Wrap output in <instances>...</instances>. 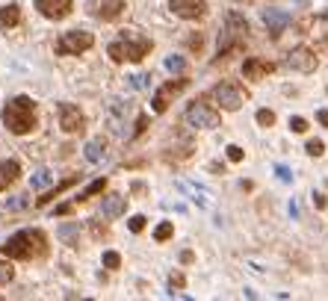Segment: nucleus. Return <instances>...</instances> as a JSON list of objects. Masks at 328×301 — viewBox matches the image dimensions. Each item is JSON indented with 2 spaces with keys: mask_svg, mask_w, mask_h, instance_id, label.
<instances>
[{
  "mask_svg": "<svg viewBox=\"0 0 328 301\" xmlns=\"http://www.w3.org/2000/svg\"><path fill=\"white\" fill-rule=\"evenodd\" d=\"M48 180H50V174H48V171H38V177L33 180V186H42V183H48Z\"/></svg>",
  "mask_w": 328,
  "mask_h": 301,
  "instance_id": "33",
  "label": "nucleus"
},
{
  "mask_svg": "<svg viewBox=\"0 0 328 301\" xmlns=\"http://www.w3.org/2000/svg\"><path fill=\"white\" fill-rule=\"evenodd\" d=\"M186 86H190V80H186V77H174V80L163 83V86H160V92H157L154 100H151L154 112H166V109H168V103H172V98H178Z\"/></svg>",
  "mask_w": 328,
  "mask_h": 301,
  "instance_id": "8",
  "label": "nucleus"
},
{
  "mask_svg": "<svg viewBox=\"0 0 328 301\" xmlns=\"http://www.w3.org/2000/svg\"><path fill=\"white\" fill-rule=\"evenodd\" d=\"M86 9H89V15L98 18V21H116V18L124 12V0H89Z\"/></svg>",
  "mask_w": 328,
  "mask_h": 301,
  "instance_id": "10",
  "label": "nucleus"
},
{
  "mask_svg": "<svg viewBox=\"0 0 328 301\" xmlns=\"http://www.w3.org/2000/svg\"><path fill=\"white\" fill-rule=\"evenodd\" d=\"M213 100L219 103V109H240L242 103H246V95H242V89L236 86V83H230V80H225V83H219V86H213Z\"/></svg>",
  "mask_w": 328,
  "mask_h": 301,
  "instance_id": "7",
  "label": "nucleus"
},
{
  "mask_svg": "<svg viewBox=\"0 0 328 301\" xmlns=\"http://www.w3.org/2000/svg\"><path fill=\"white\" fill-rule=\"evenodd\" d=\"M275 65L272 62H266V59H258V56H248L246 62H242V74H246V80H263L266 74H272Z\"/></svg>",
  "mask_w": 328,
  "mask_h": 301,
  "instance_id": "14",
  "label": "nucleus"
},
{
  "mask_svg": "<svg viewBox=\"0 0 328 301\" xmlns=\"http://www.w3.org/2000/svg\"><path fill=\"white\" fill-rule=\"evenodd\" d=\"M0 254L9 257V260H36V257H44L48 254V236L38 228H24L18 234H12L3 245H0Z\"/></svg>",
  "mask_w": 328,
  "mask_h": 301,
  "instance_id": "1",
  "label": "nucleus"
},
{
  "mask_svg": "<svg viewBox=\"0 0 328 301\" xmlns=\"http://www.w3.org/2000/svg\"><path fill=\"white\" fill-rule=\"evenodd\" d=\"M104 189H106V180H104V177H100V180H92V183H89V186H86L80 195H74V204H80V201H89L92 195H98V192H104Z\"/></svg>",
  "mask_w": 328,
  "mask_h": 301,
  "instance_id": "21",
  "label": "nucleus"
},
{
  "mask_svg": "<svg viewBox=\"0 0 328 301\" xmlns=\"http://www.w3.org/2000/svg\"><path fill=\"white\" fill-rule=\"evenodd\" d=\"M316 118H320V124H322V127H328V109H320V115H316Z\"/></svg>",
  "mask_w": 328,
  "mask_h": 301,
  "instance_id": "35",
  "label": "nucleus"
},
{
  "mask_svg": "<svg viewBox=\"0 0 328 301\" xmlns=\"http://www.w3.org/2000/svg\"><path fill=\"white\" fill-rule=\"evenodd\" d=\"M77 180H80V174H71L68 180H62V183H60V186H54L50 192H44V195H42V198L36 201V204H38V207H48V204H50V201H54V198H60V195H62L66 189H71V186H74Z\"/></svg>",
  "mask_w": 328,
  "mask_h": 301,
  "instance_id": "19",
  "label": "nucleus"
},
{
  "mask_svg": "<svg viewBox=\"0 0 328 301\" xmlns=\"http://www.w3.org/2000/svg\"><path fill=\"white\" fill-rule=\"evenodd\" d=\"M287 65L296 68V71H302V74H310L314 68H316V56L308 50V47H296L287 53Z\"/></svg>",
  "mask_w": 328,
  "mask_h": 301,
  "instance_id": "13",
  "label": "nucleus"
},
{
  "mask_svg": "<svg viewBox=\"0 0 328 301\" xmlns=\"http://www.w3.org/2000/svg\"><path fill=\"white\" fill-rule=\"evenodd\" d=\"M12 278H15V269L9 266V263H0V287H6Z\"/></svg>",
  "mask_w": 328,
  "mask_h": 301,
  "instance_id": "28",
  "label": "nucleus"
},
{
  "mask_svg": "<svg viewBox=\"0 0 328 301\" xmlns=\"http://www.w3.org/2000/svg\"><path fill=\"white\" fill-rule=\"evenodd\" d=\"M83 151H86V160H89V163H100V160L106 157V142H104V139H92V142H86Z\"/></svg>",
  "mask_w": 328,
  "mask_h": 301,
  "instance_id": "20",
  "label": "nucleus"
},
{
  "mask_svg": "<svg viewBox=\"0 0 328 301\" xmlns=\"http://www.w3.org/2000/svg\"><path fill=\"white\" fill-rule=\"evenodd\" d=\"M242 157H246V151H242L240 145H228V160L230 163H242Z\"/></svg>",
  "mask_w": 328,
  "mask_h": 301,
  "instance_id": "29",
  "label": "nucleus"
},
{
  "mask_svg": "<svg viewBox=\"0 0 328 301\" xmlns=\"http://www.w3.org/2000/svg\"><path fill=\"white\" fill-rule=\"evenodd\" d=\"M18 177H21V163L18 160H3L0 163V192H6Z\"/></svg>",
  "mask_w": 328,
  "mask_h": 301,
  "instance_id": "16",
  "label": "nucleus"
},
{
  "mask_svg": "<svg viewBox=\"0 0 328 301\" xmlns=\"http://www.w3.org/2000/svg\"><path fill=\"white\" fill-rule=\"evenodd\" d=\"M21 24V6L18 3H6L0 6V30H12Z\"/></svg>",
  "mask_w": 328,
  "mask_h": 301,
  "instance_id": "18",
  "label": "nucleus"
},
{
  "mask_svg": "<svg viewBox=\"0 0 328 301\" xmlns=\"http://www.w3.org/2000/svg\"><path fill=\"white\" fill-rule=\"evenodd\" d=\"M248 33V24L242 21V15H236V12H228V18H225V33H222V44H219V59H225L228 53L234 50H240L242 47V38Z\"/></svg>",
  "mask_w": 328,
  "mask_h": 301,
  "instance_id": "4",
  "label": "nucleus"
},
{
  "mask_svg": "<svg viewBox=\"0 0 328 301\" xmlns=\"http://www.w3.org/2000/svg\"><path fill=\"white\" fill-rule=\"evenodd\" d=\"M122 266V254L118 251H106L104 254V269H118Z\"/></svg>",
  "mask_w": 328,
  "mask_h": 301,
  "instance_id": "25",
  "label": "nucleus"
},
{
  "mask_svg": "<svg viewBox=\"0 0 328 301\" xmlns=\"http://www.w3.org/2000/svg\"><path fill=\"white\" fill-rule=\"evenodd\" d=\"M314 204H316L320 210H326V207H328V198L322 195V192H314Z\"/></svg>",
  "mask_w": 328,
  "mask_h": 301,
  "instance_id": "32",
  "label": "nucleus"
},
{
  "mask_svg": "<svg viewBox=\"0 0 328 301\" xmlns=\"http://www.w3.org/2000/svg\"><path fill=\"white\" fill-rule=\"evenodd\" d=\"M56 112H60V127H62L66 133H83V127H86V115H83L74 103H60Z\"/></svg>",
  "mask_w": 328,
  "mask_h": 301,
  "instance_id": "9",
  "label": "nucleus"
},
{
  "mask_svg": "<svg viewBox=\"0 0 328 301\" xmlns=\"http://www.w3.org/2000/svg\"><path fill=\"white\" fill-rule=\"evenodd\" d=\"M172 234H174L172 222H160V225L154 228V239H157V242H166V239H172Z\"/></svg>",
  "mask_w": 328,
  "mask_h": 301,
  "instance_id": "23",
  "label": "nucleus"
},
{
  "mask_svg": "<svg viewBox=\"0 0 328 301\" xmlns=\"http://www.w3.org/2000/svg\"><path fill=\"white\" fill-rule=\"evenodd\" d=\"M290 130H293V133H304V130H308V121H304L302 115H293V118H290Z\"/></svg>",
  "mask_w": 328,
  "mask_h": 301,
  "instance_id": "31",
  "label": "nucleus"
},
{
  "mask_svg": "<svg viewBox=\"0 0 328 301\" xmlns=\"http://www.w3.org/2000/svg\"><path fill=\"white\" fill-rule=\"evenodd\" d=\"M166 68L174 71V74H180V71L186 68V59H180V56H168V59H166Z\"/></svg>",
  "mask_w": 328,
  "mask_h": 301,
  "instance_id": "27",
  "label": "nucleus"
},
{
  "mask_svg": "<svg viewBox=\"0 0 328 301\" xmlns=\"http://www.w3.org/2000/svg\"><path fill=\"white\" fill-rule=\"evenodd\" d=\"M128 228H130L133 234H142V231H145V216H130Z\"/></svg>",
  "mask_w": 328,
  "mask_h": 301,
  "instance_id": "30",
  "label": "nucleus"
},
{
  "mask_svg": "<svg viewBox=\"0 0 328 301\" xmlns=\"http://www.w3.org/2000/svg\"><path fill=\"white\" fill-rule=\"evenodd\" d=\"M263 24L269 27L272 38H278V35L284 33V27L290 24V15H287V12H278V9H266V12H263Z\"/></svg>",
  "mask_w": 328,
  "mask_h": 301,
  "instance_id": "15",
  "label": "nucleus"
},
{
  "mask_svg": "<svg viewBox=\"0 0 328 301\" xmlns=\"http://www.w3.org/2000/svg\"><path fill=\"white\" fill-rule=\"evenodd\" d=\"M168 9L184 21H198L207 15V0H168Z\"/></svg>",
  "mask_w": 328,
  "mask_h": 301,
  "instance_id": "11",
  "label": "nucleus"
},
{
  "mask_svg": "<svg viewBox=\"0 0 328 301\" xmlns=\"http://www.w3.org/2000/svg\"><path fill=\"white\" fill-rule=\"evenodd\" d=\"M124 210H128V198L124 195H106L104 204H100V213L106 219H118V216H124Z\"/></svg>",
  "mask_w": 328,
  "mask_h": 301,
  "instance_id": "17",
  "label": "nucleus"
},
{
  "mask_svg": "<svg viewBox=\"0 0 328 301\" xmlns=\"http://www.w3.org/2000/svg\"><path fill=\"white\" fill-rule=\"evenodd\" d=\"M304 151H308L310 157H322V154H326V145H322V139H310V142L304 145Z\"/></svg>",
  "mask_w": 328,
  "mask_h": 301,
  "instance_id": "24",
  "label": "nucleus"
},
{
  "mask_svg": "<svg viewBox=\"0 0 328 301\" xmlns=\"http://www.w3.org/2000/svg\"><path fill=\"white\" fill-rule=\"evenodd\" d=\"M60 239L71 245V248H77V225H62L60 228Z\"/></svg>",
  "mask_w": 328,
  "mask_h": 301,
  "instance_id": "22",
  "label": "nucleus"
},
{
  "mask_svg": "<svg viewBox=\"0 0 328 301\" xmlns=\"http://www.w3.org/2000/svg\"><path fill=\"white\" fill-rule=\"evenodd\" d=\"M258 124L260 127H272L275 124V112L272 109H258Z\"/></svg>",
  "mask_w": 328,
  "mask_h": 301,
  "instance_id": "26",
  "label": "nucleus"
},
{
  "mask_svg": "<svg viewBox=\"0 0 328 301\" xmlns=\"http://www.w3.org/2000/svg\"><path fill=\"white\" fill-rule=\"evenodd\" d=\"M36 9L48 21H62L68 12H71V0H36Z\"/></svg>",
  "mask_w": 328,
  "mask_h": 301,
  "instance_id": "12",
  "label": "nucleus"
},
{
  "mask_svg": "<svg viewBox=\"0 0 328 301\" xmlns=\"http://www.w3.org/2000/svg\"><path fill=\"white\" fill-rule=\"evenodd\" d=\"M92 44H95V35L89 33V30H68V33H62L56 38L54 50H56L60 56H80V53H86Z\"/></svg>",
  "mask_w": 328,
  "mask_h": 301,
  "instance_id": "5",
  "label": "nucleus"
},
{
  "mask_svg": "<svg viewBox=\"0 0 328 301\" xmlns=\"http://www.w3.org/2000/svg\"><path fill=\"white\" fill-rule=\"evenodd\" d=\"M192 260H196V254H192V251H184V254H180V263H192Z\"/></svg>",
  "mask_w": 328,
  "mask_h": 301,
  "instance_id": "34",
  "label": "nucleus"
},
{
  "mask_svg": "<svg viewBox=\"0 0 328 301\" xmlns=\"http://www.w3.org/2000/svg\"><path fill=\"white\" fill-rule=\"evenodd\" d=\"M186 121H190L192 127H201V130H213V127L222 124V115H219V109H213L210 103L192 100V103L186 106Z\"/></svg>",
  "mask_w": 328,
  "mask_h": 301,
  "instance_id": "6",
  "label": "nucleus"
},
{
  "mask_svg": "<svg viewBox=\"0 0 328 301\" xmlns=\"http://www.w3.org/2000/svg\"><path fill=\"white\" fill-rule=\"evenodd\" d=\"M3 124L6 130L15 136H27L38 127V115H36V100L27 95H18V98L6 100L3 106Z\"/></svg>",
  "mask_w": 328,
  "mask_h": 301,
  "instance_id": "2",
  "label": "nucleus"
},
{
  "mask_svg": "<svg viewBox=\"0 0 328 301\" xmlns=\"http://www.w3.org/2000/svg\"><path fill=\"white\" fill-rule=\"evenodd\" d=\"M172 284H174V287H184L186 281H184V275H172Z\"/></svg>",
  "mask_w": 328,
  "mask_h": 301,
  "instance_id": "36",
  "label": "nucleus"
},
{
  "mask_svg": "<svg viewBox=\"0 0 328 301\" xmlns=\"http://www.w3.org/2000/svg\"><path fill=\"white\" fill-rule=\"evenodd\" d=\"M151 38H145L142 33L136 30H122V35L116 41H110L106 53L112 62H142L148 53H151Z\"/></svg>",
  "mask_w": 328,
  "mask_h": 301,
  "instance_id": "3",
  "label": "nucleus"
}]
</instances>
